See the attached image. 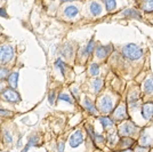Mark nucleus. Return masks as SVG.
<instances>
[{
  "mask_svg": "<svg viewBox=\"0 0 153 152\" xmlns=\"http://www.w3.org/2000/svg\"><path fill=\"white\" fill-rule=\"evenodd\" d=\"M122 54L130 61H137L143 56V51L134 44H128L122 48Z\"/></svg>",
  "mask_w": 153,
  "mask_h": 152,
  "instance_id": "nucleus-1",
  "label": "nucleus"
},
{
  "mask_svg": "<svg viewBox=\"0 0 153 152\" xmlns=\"http://www.w3.org/2000/svg\"><path fill=\"white\" fill-rule=\"evenodd\" d=\"M14 56V49L9 45L0 46V64H6L12 61Z\"/></svg>",
  "mask_w": 153,
  "mask_h": 152,
  "instance_id": "nucleus-2",
  "label": "nucleus"
},
{
  "mask_svg": "<svg viewBox=\"0 0 153 152\" xmlns=\"http://www.w3.org/2000/svg\"><path fill=\"white\" fill-rule=\"evenodd\" d=\"M98 108L102 113H108L111 112L113 109V101L110 96H103L98 102Z\"/></svg>",
  "mask_w": 153,
  "mask_h": 152,
  "instance_id": "nucleus-3",
  "label": "nucleus"
},
{
  "mask_svg": "<svg viewBox=\"0 0 153 152\" xmlns=\"http://www.w3.org/2000/svg\"><path fill=\"white\" fill-rule=\"evenodd\" d=\"M136 129H137L136 125L128 121V122H125V124L119 126V133L122 136H130L131 134H134L136 132Z\"/></svg>",
  "mask_w": 153,
  "mask_h": 152,
  "instance_id": "nucleus-4",
  "label": "nucleus"
},
{
  "mask_svg": "<svg viewBox=\"0 0 153 152\" xmlns=\"http://www.w3.org/2000/svg\"><path fill=\"white\" fill-rule=\"evenodd\" d=\"M1 97L5 100V101H8V102H12V103H16V102H19L21 101V97L19 95L12 89H6L5 92H2L1 93Z\"/></svg>",
  "mask_w": 153,
  "mask_h": 152,
  "instance_id": "nucleus-5",
  "label": "nucleus"
},
{
  "mask_svg": "<svg viewBox=\"0 0 153 152\" xmlns=\"http://www.w3.org/2000/svg\"><path fill=\"white\" fill-rule=\"evenodd\" d=\"M82 142H83V136L82 134H81V132H79V130H76V133L70 137V145L72 148L79 146Z\"/></svg>",
  "mask_w": 153,
  "mask_h": 152,
  "instance_id": "nucleus-6",
  "label": "nucleus"
},
{
  "mask_svg": "<svg viewBox=\"0 0 153 152\" xmlns=\"http://www.w3.org/2000/svg\"><path fill=\"white\" fill-rule=\"evenodd\" d=\"M114 114V118L118 120H122V119H126L127 118V112H126V107L123 104H120L118 108L115 109V111L113 112Z\"/></svg>",
  "mask_w": 153,
  "mask_h": 152,
  "instance_id": "nucleus-7",
  "label": "nucleus"
},
{
  "mask_svg": "<svg viewBox=\"0 0 153 152\" xmlns=\"http://www.w3.org/2000/svg\"><path fill=\"white\" fill-rule=\"evenodd\" d=\"M111 46L108 45V46H101V47H98L97 49H96V55L97 57L100 58V60H103V58H105V57L108 56V54H110V51H111Z\"/></svg>",
  "mask_w": 153,
  "mask_h": 152,
  "instance_id": "nucleus-8",
  "label": "nucleus"
},
{
  "mask_svg": "<svg viewBox=\"0 0 153 152\" xmlns=\"http://www.w3.org/2000/svg\"><path fill=\"white\" fill-rule=\"evenodd\" d=\"M142 114L145 119H150L153 115V103H146L143 105L142 109Z\"/></svg>",
  "mask_w": 153,
  "mask_h": 152,
  "instance_id": "nucleus-9",
  "label": "nucleus"
},
{
  "mask_svg": "<svg viewBox=\"0 0 153 152\" xmlns=\"http://www.w3.org/2000/svg\"><path fill=\"white\" fill-rule=\"evenodd\" d=\"M17 81H19V73L17 72H13L8 77V83L10 85L12 88H16L17 87Z\"/></svg>",
  "mask_w": 153,
  "mask_h": 152,
  "instance_id": "nucleus-10",
  "label": "nucleus"
},
{
  "mask_svg": "<svg viewBox=\"0 0 153 152\" xmlns=\"http://www.w3.org/2000/svg\"><path fill=\"white\" fill-rule=\"evenodd\" d=\"M90 13L93 14L94 16L100 15V14L102 13V7H101V5L98 2H96V1L91 2L90 4Z\"/></svg>",
  "mask_w": 153,
  "mask_h": 152,
  "instance_id": "nucleus-11",
  "label": "nucleus"
},
{
  "mask_svg": "<svg viewBox=\"0 0 153 152\" xmlns=\"http://www.w3.org/2000/svg\"><path fill=\"white\" fill-rule=\"evenodd\" d=\"M64 13H65V15H66L68 17L72 19V17H74V16H76V15H78L79 10H78V8H76V7H74V6H69V7H66V8H65Z\"/></svg>",
  "mask_w": 153,
  "mask_h": 152,
  "instance_id": "nucleus-12",
  "label": "nucleus"
},
{
  "mask_svg": "<svg viewBox=\"0 0 153 152\" xmlns=\"http://www.w3.org/2000/svg\"><path fill=\"white\" fill-rule=\"evenodd\" d=\"M39 143V137L38 135H32L31 137H30V139H29V143H27V145L24 148V150H23V152H27L29 151V149H30V146H34L37 145Z\"/></svg>",
  "mask_w": 153,
  "mask_h": 152,
  "instance_id": "nucleus-13",
  "label": "nucleus"
},
{
  "mask_svg": "<svg viewBox=\"0 0 153 152\" xmlns=\"http://www.w3.org/2000/svg\"><path fill=\"white\" fill-rule=\"evenodd\" d=\"M98 120L101 121V124H102V126L106 129V128H110V127L113 126V120H111L110 118H108V117H100L98 118Z\"/></svg>",
  "mask_w": 153,
  "mask_h": 152,
  "instance_id": "nucleus-14",
  "label": "nucleus"
},
{
  "mask_svg": "<svg viewBox=\"0 0 153 152\" xmlns=\"http://www.w3.org/2000/svg\"><path fill=\"white\" fill-rule=\"evenodd\" d=\"M144 89L146 93H153V77H150L147 78L144 83Z\"/></svg>",
  "mask_w": 153,
  "mask_h": 152,
  "instance_id": "nucleus-15",
  "label": "nucleus"
},
{
  "mask_svg": "<svg viewBox=\"0 0 153 152\" xmlns=\"http://www.w3.org/2000/svg\"><path fill=\"white\" fill-rule=\"evenodd\" d=\"M83 107L86 108V110H88L90 113H93V114L96 113L95 105H94V104H93V102H90L88 98H85V102H83Z\"/></svg>",
  "mask_w": 153,
  "mask_h": 152,
  "instance_id": "nucleus-16",
  "label": "nucleus"
},
{
  "mask_svg": "<svg viewBox=\"0 0 153 152\" xmlns=\"http://www.w3.org/2000/svg\"><path fill=\"white\" fill-rule=\"evenodd\" d=\"M101 89H102V79L96 78L95 80L93 81V90L95 93H98Z\"/></svg>",
  "mask_w": 153,
  "mask_h": 152,
  "instance_id": "nucleus-17",
  "label": "nucleus"
},
{
  "mask_svg": "<svg viewBox=\"0 0 153 152\" xmlns=\"http://www.w3.org/2000/svg\"><path fill=\"white\" fill-rule=\"evenodd\" d=\"M137 103H138V96L136 94H130L129 95V104H130V108H137Z\"/></svg>",
  "mask_w": 153,
  "mask_h": 152,
  "instance_id": "nucleus-18",
  "label": "nucleus"
},
{
  "mask_svg": "<svg viewBox=\"0 0 153 152\" xmlns=\"http://www.w3.org/2000/svg\"><path fill=\"white\" fill-rule=\"evenodd\" d=\"M140 144L142 146L150 145V144H151V139H150V136H147L146 134L142 135V136H140Z\"/></svg>",
  "mask_w": 153,
  "mask_h": 152,
  "instance_id": "nucleus-19",
  "label": "nucleus"
},
{
  "mask_svg": "<svg viewBox=\"0 0 153 152\" xmlns=\"http://www.w3.org/2000/svg\"><path fill=\"white\" fill-rule=\"evenodd\" d=\"M143 9L145 12H153V0H145L143 4Z\"/></svg>",
  "mask_w": 153,
  "mask_h": 152,
  "instance_id": "nucleus-20",
  "label": "nucleus"
},
{
  "mask_svg": "<svg viewBox=\"0 0 153 152\" xmlns=\"http://www.w3.org/2000/svg\"><path fill=\"white\" fill-rule=\"evenodd\" d=\"M104 4L108 12H112L115 8V0H104Z\"/></svg>",
  "mask_w": 153,
  "mask_h": 152,
  "instance_id": "nucleus-21",
  "label": "nucleus"
},
{
  "mask_svg": "<svg viewBox=\"0 0 153 152\" xmlns=\"http://www.w3.org/2000/svg\"><path fill=\"white\" fill-rule=\"evenodd\" d=\"M89 73H90V76H93V77H96L98 73H100V69H98V65H97V64L94 63L90 65Z\"/></svg>",
  "mask_w": 153,
  "mask_h": 152,
  "instance_id": "nucleus-22",
  "label": "nucleus"
},
{
  "mask_svg": "<svg viewBox=\"0 0 153 152\" xmlns=\"http://www.w3.org/2000/svg\"><path fill=\"white\" fill-rule=\"evenodd\" d=\"M4 141H5V143H7V144H12L13 143V136L10 135V133L8 132V130H5L4 132Z\"/></svg>",
  "mask_w": 153,
  "mask_h": 152,
  "instance_id": "nucleus-23",
  "label": "nucleus"
},
{
  "mask_svg": "<svg viewBox=\"0 0 153 152\" xmlns=\"http://www.w3.org/2000/svg\"><path fill=\"white\" fill-rule=\"evenodd\" d=\"M94 46H95V42H94V40H90V42L88 44V46L85 48V51H83V54L87 56V55H89L90 53L93 51L94 49Z\"/></svg>",
  "mask_w": 153,
  "mask_h": 152,
  "instance_id": "nucleus-24",
  "label": "nucleus"
},
{
  "mask_svg": "<svg viewBox=\"0 0 153 152\" xmlns=\"http://www.w3.org/2000/svg\"><path fill=\"white\" fill-rule=\"evenodd\" d=\"M123 15H126V16H131V17H140V14L137 13L136 10H134V9H127V10H125V12H123Z\"/></svg>",
  "mask_w": 153,
  "mask_h": 152,
  "instance_id": "nucleus-25",
  "label": "nucleus"
},
{
  "mask_svg": "<svg viewBox=\"0 0 153 152\" xmlns=\"http://www.w3.org/2000/svg\"><path fill=\"white\" fill-rule=\"evenodd\" d=\"M108 141H110V143L111 144H114L115 142L118 141V136H117V134L113 132V133H110L108 136Z\"/></svg>",
  "mask_w": 153,
  "mask_h": 152,
  "instance_id": "nucleus-26",
  "label": "nucleus"
},
{
  "mask_svg": "<svg viewBox=\"0 0 153 152\" xmlns=\"http://www.w3.org/2000/svg\"><path fill=\"white\" fill-rule=\"evenodd\" d=\"M56 66H58V69L61 70L62 75H65V64L62 62V60H57L56 61Z\"/></svg>",
  "mask_w": 153,
  "mask_h": 152,
  "instance_id": "nucleus-27",
  "label": "nucleus"
},
{
  "mask_svg": "<svg viewBox=\"0 0 153 152\" xmlns=\"http://www.w3.org/2000/svg\"><path fill=\"white\" fill-rule=\"evenodd\" d=\"M58 98H59V100H62V101L69 102L70 104H72V103H73V101L71 100L70 95H68V94H61V95L58 96Z\"/></svg>",
  "mask_w": 153,
  "mask_h": 152,
  "instance_id": "nucleus-28",
  "label": "nucleus"
},
{
  "mask_svg": "<svg viewBox=\"0 0 153 152\" xmlns=\"http://www.w3.org/2000/svg\"><path fill=\"white\" fill-rule=\"evenodd\" d=\"M72 51H73V49H72V47H71L70 45H68L66 47H65V49L63 51V54L65 55L66 57H71V55H72Z\"/></svg>",
  "mask_w": 153,
  "mask_h": 152,
  "instance_id": "nucleus-29",
  "label": "nucleus"
},
{
  "mask_svg": "<svg viewBox=\"0 0 153 152\" xmlns=\"http://www.w3.org/2000/svg\"><path fill=\"white\" fill-rule=\"evenodd\" d=\"M6 77H8V70H7V68H0V80L5 79Z\"/></svg>",
  "mask_w": 153,
  "mask_h": 152,
  "instance_id": "nucleus-30",
  "label": "nucleus"
},
{
  "mask_svg": "<svg viewBox=\"0 0 153 152\" xmlns=\"http://www.w3.org/2000/svg\"><path fill=\"white\" fill-rule=\"evenodd\" d=\"M0 115H1V117H10V115H12V112L8 111V110H5V109L0 108Z\"/></svg>",
  "mask_w": 153,
  "mask_h": 152,
  "instance_id": "nucleus-31",
  "label": "nucleus"
},
{
  "mask_svg": "<svg viewBox=\"0 0 153 152\" xmlns=\"http://www.w3.org/2000/svg\"><path fill=\"white\" fill-rule=\"evenodd\" d=\"M134 144V141L131 139H125V142H123V144H122V148H128V146L133 145Z\"/></svg>",
  "mask_w": 153,
  "mask_h": 152,
  "instance_id": "nucleus-32",
  "label": "nucleus"
},
{
  "mask_svg": "<svg viewBox=\"0 0 153 152\" xmlns=\"http://www.w3.org/2000/svg\"><path fill=\"white\" fill-rule=\"evenodd\" d=\"M55 97H56V95H55V92H54V90H51V93H49V96H48V100H49V103H51V104H54Z\"/></svg>",
  "mask_w": 153,
  "mask_h": 152,
  "instance_id": "nucleus-33",
  "label": "nucleus"
},
{
  "mask_svg": "<svg viewBox=\"0 0 153 152\" xmlns=\"http://www.w3.org/2000/svg\"><path fill=\"white\" fill-rule=\"evenodd\" d=\"M64 142H61L59 144H58V152H64Z\"/></svg>",
  "mask_w": 153,
  "mask_h": 152,
  "instance_id": "nucleus-34",
  "label": "nucleus"
},
{
  "mask_svg": "<svg viewBox=\"0 0 153 152\" xmlns=\"http://www.w3.org/2000/svg\"><path fill=\"white\" fill-rule=\"evenodd\" d=\"M0 16H2V17H8L6 14V10L2 9V8H0Z\"/></svg>",
  "mask_w": 153,
  "mask_h": 152,
  "instance_id": "nucleus-35",
  "label": "nucleus"
},
{
  "mask_svg": "<svg viewBox=\"0 0 153 152\" xmlns=\"http://www.w3.org/2000/svg\"><path fill=\"white\" fill-rule=\"evenodd\" d=\"M4 87H5V85H4L2 83H0V93L4 90Z\"/></svg>",
  "mask_w": 153,
  "mask_h": 152,
  "instance_id": "nucleus-36",
  "label": "nucleus"
},
{
  "mask_svg": "<svg viewBox=\"0 0 153 152\" xmlns=\"http://www.w3.org/2000/svg\"><path fill=\"white\" fill-rule=\"evenodd\" d=\"M122 152H133L131 150H129V149H127V150H123Z\"/></svg>",
  "mask_w": 153,
  "mask_h": 152,
  "instance_id": "nucleus-37",
  "label": "nucleus"
},
{
  "mask_svg": "<svg viewBox=\"0 0 153 152\" xmlns=\"http://www.w3.org/2000/svg\"><path fill=\"white\" fill-rule=\"evenodd\" d=\"M62 1H64V2H65V1H73V0H62Z\"/></svg>",
  "mask_w": 153,
  "mask_h": 152,
  "instance_id": "nucleus-38",
  "label": "nucleus"
}]
</instances>
